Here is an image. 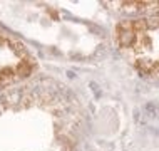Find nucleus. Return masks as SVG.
I'll list each match as a JSON object with an SVG mask.
<instances>
[{
  "instance_id": "1",
  "label": "nucleus",
  "mask_w": 159,
  "mask_h": 151,
  "mask_svg": "<svg viewBox=\"0 0 159 151\" xmlns=\"http://www.w3.org/2000/svg\"><path fill=\"white\" fill-rule=\"evenodd\" d=\"M84 123L79 99L52 79L0 91V151H74Z\"/></svg>"
},
{
  "instance_id": "2",
  "label": "nucleus",
  "mask_w": 159,
  "mask_h": 151,
  "mask_svg": "<svg viewBox=\"0 0 159 151\" xmlns=\"http://www.w3.org/2000/svg\"><path fill=\"white\" fill-rule=\"evenodd\" d=\"M116 40L137 71L159 79V12L119 24Z\"/></svg>"
},
{
  "instance_id": "3",
  "label": "nucleus",
  "mask_w": 159,
  "mask_h": 151,
  "mask_svg": "<svg viewBox=\"0 0 159 151\" xmlns=\"http://www.w3.org/2000/svg\"><path fill=\"white\" fill-rule=\"evenodd\" d=\"M35 59L19 39L0 30V91L29 81Z\"/></svg>"
}]
</instances>
